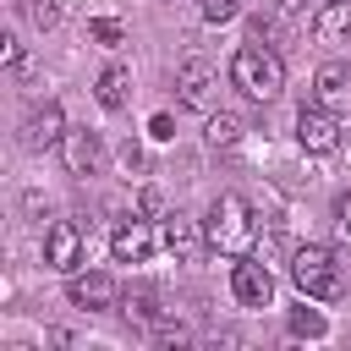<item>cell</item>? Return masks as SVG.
Listing matches in <instances>:
<instances>
[{"instance_id": "obj_13", "label": "cell", "mask_w": 351, "mask_h": 351, "mask_svg": "<svg viewBox=\"0 0 351 351\" xmlns=\"http://www.w3.org/2000/svg\"><path fill=\"white\" fill-rule=\"evenodd\" d=\"M159 230H165V247H170L181 263H192V258H197V247L208 241V236L197 230V219H192V214H165V225H159Z\"/></svg>"}, {"instance_id": "obj_25", "label": "cell", "mask_w": 351, "mask_h": 351, "mask_svg": "<svg viewBox=\"0 0 351 351\" xmlns=\"http://www.w3.org/2000/svg\"><path fill=\"white\" fill-rule=\"evenodd\" d=\"M307 5H313V0H280V16H302Z\"/></svg>"}, {"instance_id": "obj_2", "label": "cell", "mask_w": 351, "mask_h": 351, "mask_svg": "<svg viewBox=\"0 0 351 351\" xmlns=\"http://www.w3.org/2000/svg\"><path fill=\"white\" fill-rule=\"evenodd\" d=\"M230 82L247 93V99H280L285 93V60H280V49H269V44H241L236 55H230Z\"/></svg>"}, {"instance_id": "obj_5", "label": "cell", "mask_w": 351, "mask_h": 351, "mask_svg": "<svg viewBox=\"0 0 351 351\" xmlns=\"http://www.w3.org/2000/svg\"><path fill=\"white\" fill-rule=\"evenodd\" d=\"M214 88H219V71H214L203 55L181 60V71H176V93H181L186 110H208V104H214Z\"/></svg>"}, {"instance_id": "obj_17", "label": "cell", "mask_w": 351, "mask_h": 351, "mask_svg": "<svg viewBox=\"0 0 351 351\" xmlns=\"http://www.w3.org/2000/svg\"><path fill=\"white\" fill-rule=\"evenodd\" d=\"M285 324H291V335H296V340H324V335H329V318H324L318 307H296Z\"/></svg>"}, {"instance_id": "obj_3", "label": "cell", "mask_w": 351, "mask_h": 351, "mask_svg": "<svg viewBox=\"0 0 351 351\" xmlns=\"http://www.w3.org/2000/svg\"><path fill=\"white\" fill-rule=\"evenodd\" d=\"M291 280H296V291L313 296V302H335V296H346V263H340L324 241H307V247L291 252Z\"/></svg>"}, {"instance_id": "obj_16", "label": "cell", "mask_w": 351, "mask_h": 351, "mask_svg": "<svg viewBox=\"0 0 351 351\" xmlns=\"http://www.w3.org/2000/svg\"><path fill=\"white\" fill-rule=\"evenodd\" d=\"M203 137H208V148H236L241 143V121L236 115H208V126H203Z\"/></svg>"}, {"instance_id": "obj_19", "label": "cell", "mask_w": 351, "mask_h": 351, "mask_svg": "<svg viewBox=\"0 0 351 351\" xmlns=\"http://www.w3.org/2000/svg\"><path fill=\"white\" fill-rule=\"evenodd\" d=\"M197 11H203V22L219 27V22H230V16L241 11V0H197Z\"/></svg>"}, {"instance_id": "obj_24", "label": "cell", "mask_w": 351, "mask_h": 351, "mask_svg": "<svg viewBox=\"0 0 351 351\" xmlns=\"http://www.w3.org/2000/svg\"><path fill=\"white\" fill-rule=\"evenodd\" d=\"M27 16H33V22H38V27H55V5H49V0H38V5H33V11H27Z\"/></svg>"}, {"instance_id": "obj_8", "label": "cell", "mask_w": 351, "mask_h": 351, "mask_svg": "<svg viewBox=\"0 0 351 351\" xmlns=\"http://www.w3.org/2000/svg\"><path fill=\"white\" fill-rule=\"evenodd\" d=\"M230 296H236L241 307H269V302H274V274H269L263 263H252V258H236V269H230Z\"/></svg>"}, {"instance_id": "obj_14", "label": "cell", "mask_w": 351, "mask_h": 351, "mask_svg": "<svg viewBox=\"0 0 351 351\" xmlns=\"http://www.w3.org/2000/svg\"><path fill=\"white\" fill-rule=\"evenodd\" d=\"M346 33H351V0H324V5L313 11V38L335 44V38H346Z\"/></svg>"}, {"instance_id": "obj_23", "label": "cell", "mask_w": 351, "mask_h": 351, "mask_svg": "<svg viewBox=\"0 0 351 351\" xmlns=\"http://www.w3.org/2000/svg\"><path fill=\"white\" fill-rule=\"evenodd\" d=\"M148 137H159V143H170V137H176V121H170V115L159 110V115L148 121Z\"/></svg>"}, {"instance_id": "obj_12", "label": "cell", "mask_w": 351, "mask_h": 351, "mask_svg": "<svg viewBox=\"0 0 351 351\" xmlns=\"http://www.w3.org/2000/svg\"><path fill=\"white\" fill-rule=\"evenodd\" d=\"M60 154H66V170H71V176H93V170L104 165V143H99L93 132H66V137H60Z\"/></svg>"}, {"instance_id": "obj_11", "label": "cell", "mask_w": 351, "mask_h": 351, "mask_svg": "<svg viewBox=\"0 0 351 351\" xmlns=\"http://www.w3.org/2000/svg\"><path fill=\"white\" fill-rule=\"evenodd\" d=\"M313 104H324V110H351V66H340V60L318 66V77H313Z\"/></svg>"}, {"instance_id": "obj_15", "label": "cell", "mask_w": 351, "mask_h": 351, "mask_svg": "<svg viewBox=\"0 0 351 351\" xmlns=\"http://www.w3.org/2000/svg\"><path fill=\"white\" fill-rule=\"evenodd\" d=\"M93 99H99L104 110H126V99H132V71H126V66H104L99 82H93Z\"/></svg>"}, {"instance_id": "obj_7", "label": "cell", "mask_w": 351, "mask_h": 351, "mask_svg": "<svg viewBox=\"0 0 351 351\" xmlns=\"http://www.w3.org/2000/svg\"><path fill=\"white\" fill-rule=\"evenodd\" d=\"M44 263L60 269V274H77V269H82V230H77L71 219H55V225L44 230Z\"/></svg>"}, {"instance_id": "obj_18", "label": "cell", "mask_w": 351, "mask_h": 351, "mask_svg": "<svg viewBox=\"0 0 351 351\" xmlns=\"http://www.w3.org/2000/svg\"><path fill=\"white\" fill-rule=\"evenodd\" d=\"M88 33H93L99 44H126V27H121L115 16H93V22H88Z\"/></svg>"}, {"instance_id": "obj_4", "label": "cell", "mask_w": 351, "mask_h": 351, "mask_svg": "<svg viewBox=\"0 0 351 351\" xmlns=\"http://www.w3.org/2000/svg\"><path fill=\"white\" fill-rule=\"evenodd\" d=\"M159 247H165V230H159L154 219H121V225L110 230V252H115V263H148Z\"/></svg>"}, {"instance_id": "obj_21", "label": "cell", "mask_w": 351, "mask_h": 351, "mask_svg": "<svg viewBox=\"0 0 351 351\" xmlns=\"http://www.w3.org/2000/svg\"><path fill=\"white\" fill-rule=\"evenodd\" d=\"M0 60H5L11 71H22V38H16V33H5V38H0Z\"/></svg>"}, {"instance_id": "obj_6", "label": "cell", "mask_w": 351, "mask_h": 351, "mask_svg": "<svg viewBox=\"0 0 351 351\" xmlns=\"http://www.w3.org/2000/svg\"><path fill=\"white\" fill-rule=\"evenodd\" d=\"M296 143H302L307 154H335V148H340V121H335V110L307 104V110L296 115Z\"/></svg>"}, {"instance_id": "obj_9", "label": "cell", "mask_w": 351, "mask_h": 351, "mask_svg": "<svg viewBox=\"0 0 351 351\" xmlns=\"http://www.w3.org/2000/svg\"><path fill=\"white\" fill-rule=\"evenodd\" d=\"M66 296H71V307H82V313H104V307H115V280H110L104 269H77V274L66 280Z\"/></svg>"}, {"instance_id": "obj_10", "label": "cell", "mask_w": 351, "mask_h": 351, "mask_svg": "<svg viewBox=\"0 0 351 351\" xmlns=\"http://www.w3.org/2000/svg\"><path fill=\"white\" fill-rule=\"evenodd\" d=\"M60 137H66V115H60L55 99H44V104H33V110L22 115V143H27V148H55Z\"/></svg>"}, {"instance_id": "obj_22", "label": "cell", "mask_w": 351, "mask_h": 351, "mask_svg": "<svg viewBox=\"0 0 351 351\" xmlns=\"http://www.w3.org/2000/svg\"><path fill=\"white\" fill-rule=\"evenodd\" d=\"M335 230H340V241L351 247V192H346V197L335 203Z\"/></svg>"}, {"instance_id": "obj_20", "label": "cell", "mask_w": 351, "mask_h": 351, "mask_svg": "<svg viewBox=\"0 0 351 351\" xmlns=\"http://www.w3.org/2000/svg\"><path fill=\"white\" fill-rule=\"evenodd\" d=\"M274 38H280V16H252V44L274 49Z\"/></svg>"}, {"instance_id": "obj_1", "label": "cell", "mask_w": 351, "mask_h": 351, "mask_svg": "<svg viewBox=\"0 0 351 351\" xmlns=\"http://www.w3.org/2000/svg\"><path fill=\"white\" fill-rule=\"evenodd\" d=\"M203 236H208V247H214V252H225V258H247V252H252V241H258L252 203H247L241 192H225V197H214Z\"/></svg>"}]
</instances>
